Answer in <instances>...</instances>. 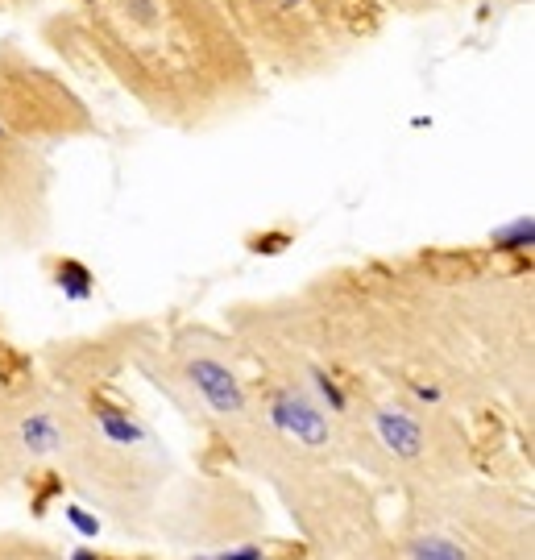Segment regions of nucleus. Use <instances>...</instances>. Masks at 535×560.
<instances>
[{
	"mask_svg": "<svg viewBox=\"0 0 535 560\" xmlns=\"http://www.w3.org/2000/svg\"><path fill=\"white\" fill-rule=\"evenodd\" d=\"M54 461V395L46 374L0 332V490L30 486Z\"/></svg>",
	"mask_w": 535,
	"mask_h": 560,
	"instance_id": "4",
	"label": "nucleus"
},
{
	"mask_svg": "<svg viewBox=\"0 0 535 560\" xmlns=\"http://www.w3.org/2000/svg\"><path fill=\"white\" fill-rule=\"evenodd\" d=\"M108 370L117 366L42 370L54 395L50 469L96 515L133 536H146L166 519L175 465L142 411L108 382Z\"/></svg>",
	"mask_w": 535,
	"mask_h": 560,
	"instance_id": "2",
	"label": "nucleus"
},
{
	"mask_svg": "<svg viewBox=\"0 0 535 560\" xmlns=\"http://www.w3.org/2000/svg\"><path fill=\"white\" fill-rule=\"evenodd\" d=\"M92 54L166 125L233 117L253 96V63L233 30H212L208 9L166 13L162 0H112L92 30Z\"/></svg>",
	"mask_w": 535,
	"mask_h": 560,
	"instance_id": "1",
	"label": "nucleus"
},
{
	"mask_svg": "<svg viewBox=\"0 0 535 560\" xmlns=\"http://www.w3.org/2000/svg\"><path fill=\"white\" fill-rule=\"evenodd\" d=\"M166 386L179 395L175 403H183L191 419L204 424L216 453L245 424L253 399V378H245L216 345H195L191 336L175 341L166 353Z\"/></svg>",
	"mask_w": 535,
	"mask_h": 560,
	"instance_id": "5",
	"label": "nucleus"
},
{
	"mask_svg": "<svg viewBox=\"0 0 535 560\" xmlns=\"http://www.w3.org/2000/svg\"><path fill=\"white\" fill-rule=\"evenodd\" d=\"M341 560H535L531 494L486 473L403 494Z\"/></svg>",
	"mask_w": 535,
	"mask_h": 560,
	"instance_id": "3",
	"label": "nucleus"
}]
</instances>
